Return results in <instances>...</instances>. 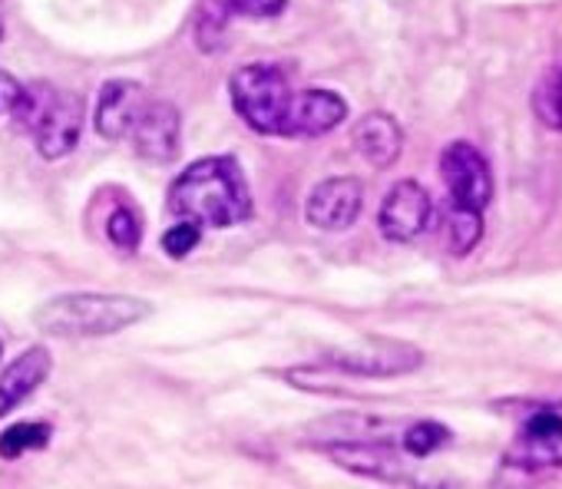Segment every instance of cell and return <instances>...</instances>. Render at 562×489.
<instances>
[{
  "label": "cell",
  "mask_w": 562,
  "mask_h": 489,
  "mask_svg": "<svg viewBox=\"0 0 562 489\" xmlns=\"http://www.w3.org/2000/svg\"><path fill=\"white\" fill-rule=\"evenodd\" d=\"M328 456L361 476H374V479H401V456L384 446L381 440H338L325 446Z\"/></svg>",
  "instance_id": "13"
},
{
  "label": "cell",
  "mask_w": 562,
  "mask_h": 489,
  "mask_svg": "<svg viewBox=\"0 0 562 489\" xmlns=\"http://www.w3.org/2000/svg\"><path fill=\"white\" fill-rule=\"evenodd\" d=\"M50 351L47 348H27L21 357H14L4 374H0V417L11 413L18 403H24L50 374Z\"/></svg>",
  "instance_id": "14"
},
{
  "label": "cell",
  "mask_w": 562,
  "mask_h": 489,
  "mask_svg": "<svg viewBox=\"0 0 562 489\" xmlns=\"http://www.w3.org/2000/svg\"><path fill=\"white\" fill-rule=\"evenodd\" d=\"M199 238H202V225L199 221H189V218H179V225H172L162 235V252L169 259H186L189 252H195Z\"/></svg>",
  "instance_id": "21"
},
{
  "label": "cell",
  "mask_w": 562,
  "mask_h": 489,
  "mask_svg": "<svg viewBox=\"0 0 562 489\" xmlns=\"http://www.w3.org/2000/svg\"><path fill=\"white\" fill-rule=\"evenodd\" d=\"M440 172L457 208L483 212L493 198V175L483 152L470 143H450L440 156Z\"/></svg>",
  "instance_id": "5"
},
{
  "label": "cell",
  "mask_w": 562,
  "mask_h": 489,
  "mask_svg": "<svg viewBox=\"0 0 562 489\" xmlns=\"http://www.w3.org/2000/svg\"><path fill=\"white\" fill-rule=\"evenodd\" d=\"M18 93H21V83H18L11 73L0 70V113H11V106H14Z\"/></svg>",
  "instance_id": "23"
},
{
  "label": "cell",
  "mask_w": 562,
  "mask_h": 489,
  "mask_svg": "<svg viewBox=\"0 0 562 489\" xmlns=\"http://www.w3.org/2000/svg\"><path fill=\"white\" fill-rule=\"evenodd\" d=\"M483 235V212H470V208H457L453 205V215H450V249L457 255H467L473 252V244L480 241Z\"/></svg>",
  "instance_id": "18"
},
{
  "label": "cell",
  "mask_w": 562,
  "mask_h": 489,
  "mask_svg": "<svg viewBox=\"0 0 562 489\" xmlns=\"http://www.w3.org/2000/svg\"><path fill=\"white\" fill-rule=\"evenodd\" d=\"M351 136H355L358 152L371 166H378V169L394 166L397 156H401V149H404V133H401L397 120L387 116V113H368L364 120H358V126H355Z\"/></svg>",
  "instance_id": "15"
},
{
  "label": "cell",
  "mask_w": 562,
  "mask_h": 489,
  "mask_svg": "<svg viewBox=\"0 0 562 489\" xmlns=\"http://www.w3.org/2000/svg\"><path fill=\"white\" fill-rule=\"evenodd\" d=\"M430 218H434L430 192L414 179L397 182L384 195L381 212H378V225H381V235L387 241H414V238H420L430 228Z\"/></svg>",
  "instance_id": "6"
},
{
  "label": "cell",
  "mask_w": 562,
  "mask_h": 489,
  "mask_svg": "<svg viewBox=\"0 0 562 489\" xmlns=\"http://www.w3.org/2000/svg\"><path fill=\"white\" fill-rule=\"evenodd\" d=\"M149 302L130 295H100V292H74L44 302L34 311V325L54 338H106L120 334L130 325L149 318Z\"/></svg>",
  "instance_id": "2"
},
{
  "label": "cell",
  "mask_w": 562,
  "mask_h": 489,
  "mask_svg": "<svg viewBox=\"0 0 562 489\" xmlns=\"http://www.w3.org/2000/svg\"><path fill=\"white\" fill-rule=\"evenodd\" d=\"M0 41H4V11H0Z\"/></svg>",
  "instance_id": "24"
},
{
  "label": "cell",
  "mask_w": 562,
  "mask_h": 489,
  "mask_svg": "<svg viewBox=\"0 0 562 489\" xmlns=\"http://www.w3.org/2000/svg\"><path fill=\"white\" fill-rule=\"evenodd\" d=\"M345 120H348V103L335 90H315V87L299 90L285 136H299V139L325 136V133L338 129Z\"/></svg>",
  "instance_id": "11"
},
{
  "label": "cell",
  "mask_w": 562,
  "mask_h": 489,
  "mask_svg": "<svg viewBox=\"0 0 562 489\" xmlns=\"http://www.w3.org/2000/svg\"><path fill=\"white\" fill-rule=\"evenodd\" d=\"M169 212L209 228H232L251 218V192L232 156L195 159L169 185Z\"/></svg>",
  "instance_id": "1"
},
{
  "label": "cell",
  "mask_w": 562,
  "mask_h": 489,
  "mask_svg": "<svg viewBox=\"0 0 562 489\" xmlns=\"http://www.w3.org/2000/svg\"><path fill=\"white\" fill-rule=\"evenodd\" d=\"M126 139L136 156L149 162H172L182 146V116L169 100H146Z\"/></svg>",
  "instance_id": "7"
},
{
  "label": "cell",
  "mask_w": 562,
  "mask_h": 489,
  "mask_svg": "<svg viewBox=\"0 0 562 489\" xmlns=\"http://www.w3.org/2000/svg\"><path fill=\"white\" fill-rule=\"evenodd\" d=\"M447 443H450V430L440 427V423H434V420H420V423H414V427L404 433V450H407L411 456H417V459L437 453V450L447 446Z\"/></svg>",
  "instance_id": "19"
},
{
  "label": "cell",
  "mask_w": 562,
  "mask_h": 489,
  "mask_svg": "<svg viewBox=\"0 0 562 489\" xmlns=\"http://www.w3.org/2000/svg\"><path fill=\"white\" fill-rule=\"evenodd\" d=\"M83 100L70 90L50 83H21V93L11 106V116L27 129L44 159H64L74 152L83 133Z\"/></svg>",
  "instance_id": "3"
},
{
  "label": "cell",
  "mask_w": 562,
  "mask_h": 489,
  "mask_svg": "<svg viewBox=\"0 0 562 489\" xmlns=\"http://www.w3.org/2000/svg\"><path fill=\"white\" fill-rule=\"evenodd\" d=\"M106 235H110V241L116 244L120 252H136L139 241H143V218H139V212H133L130 205H120L110 215V221H106Z\"/></svg>",
  "instance_id": "17"
},
{
  "label": "cell",
  "mask_w": 562,
  "mask_h": 489,
  "mask_svg": "<svg viewBox=\"0 0 562 489\" xmlns=\"http://www.w3.org/2000/svg\"><path fill=\"white\" fill-rule=\"evenodd\" d=\"M143 103H146V90L136 80H110L97 100V133L113 143L126 139Z\"/></svg>",
  "instance_id": "12"
},
{
  "label": "cell",
  "mask_w": 562,
  "mask_h": 489,
  "mask_svg": "<svg viewBox=\"0 0 562 489\" xmlns=\"http://www.w3.org/2000/svg\"><path fill=\"white\" fill-rule=\"evenodd\" d=\"M0 354H4V344H0Z\"/></svg>",
  "instance_id": "25"
},
{
  "label": "cell",
  "mask_w": 562,
  "mask_h": 489,
  "mask_svg": "<svg viewBox=\"0 0 562 489\" xmlns=\"http://www.w3.org/2000/svg\"><path fill=\"white\" fill-rule=\"evenodd\" d=\"M295 93L299 90L292 87L289 73L274 64H248L228 80L235 113L258 136H285Z\"/></svg>",
  "instance_id": "4"
},
{
  "label": "cell",
  "mask_w": 562,
  "mask_h": 489,
  "mask_svg": "<svg viewBox=\"0 0 562 489\" xmlns=\"http://www.w3.org/2000/svg\"><path fill=\"white\" fill-rule=\"evenodd\" d=\"M364 205V185L355 175H335L312 189L305 218L322 231H345L358 221Z\"/></svg>",
  "instance_id": "8"
},
{
  "label": "cell",
  "mask_w": 562,
  "mask_h": 489,
  "mask_svg": "<svg viewBox=\"0 0 562 489\" xmlns=\"http://www.w3.org/2000/svg\"><path fill=\"white\" fill-rule=\"evenodd\" d=\"M289 0H225L228 18H241V21H271L278 14H285Z\"/></svg>",
  "instance_id": "22"
},
{
  "label": "cell",
  "mask_w": 562,
  "mask_h": 489,
  "mask_svg": "<svg viewBox=\"0 0 562 489\" xmlns=\"http://www.w3.org/2000/svg\"><path fill=\"white\" fill-rule=\"evenodd\" d=\"M536 113L542 123L562 129V67L559 73H552L549 80L539 83V93H536Z\"/></svg>",
  "instance_id": "20"
},
{
  "label": "cell",
  "mask_w": 562,
  "mask_h": 489,
  "mask_svg": "<svg viewBox=\"0 0 562 489\" xmlns=\"http://www.w3.org/2000/svg\"><path fill=\"white\" fill-rule=\"evenodd\" d=\"M50 440V427L47 423H14L0 433V456L4 459H18L31 450H44Z\"/></svg>",
  "instance_id": "16"
},
{
  "label": "cell",
  "mask_w": 562,
  "mask_h": 489,
  "mask_svg": "<svg viewBox=\"0 0 562 489\" xmlns=\"http://www.w3.org/2000/svg\"><path fill=\"white\" fill-rule=\"evenodd\" d=\"M513 466H526V469L562 466V410L546 407L522 423Z\"/></svg>",
  "instance_id": "10"
},
{
  "label": "cell",
  "mask_w": 562,
  "mask_h": 489,
  "mask_svg": "<svg viewBox=\"0 0 562 489\" xmlns=\"http://www.w3.org/2000/svg\"><path fill=\"white\" fill-rule=\"evenodd\" d=\"M328 364L338 371H348V374H361V377H397V374L417 371L424 364V357L417 348L394 344V341H374L358 351L331 354Z\"/></svg>",
  "instance_id": "9"
}]
</instances>
